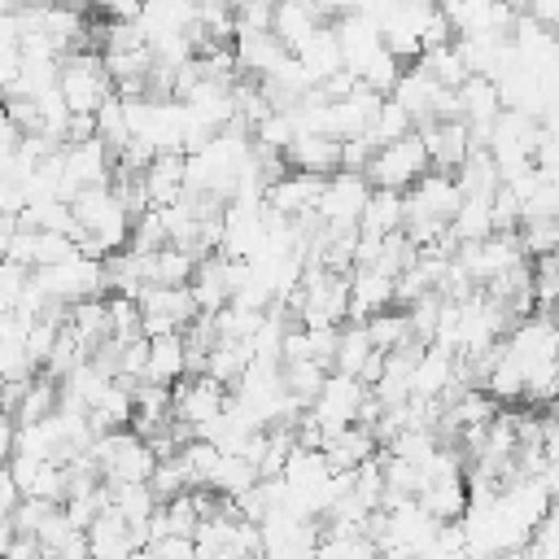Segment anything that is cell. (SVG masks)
<instances>
[{
  "mask_svg": "<svg viewBox=\"0 0 559 559\" xmlns=\"http://www.w3.org/2000/svg\"><path fill=\"white\" fill-rule=\"evenodd\" d=\"M515 236H520L524 258H542V253H555V245H559V223H555V218H524V223L515 227Z\"/></svg>",
  "mask_w": 559,
  "mask_h": 559,
  "instance_id": "39",
  "label": "cell"
},
{
  "mask_svg": "<svg viewBox=\"0 0 559 559\" xmlns=\"http://www.w3.org/2000/svg\"><path fill=\"white\" fill-rule=\"evenodd\" d=\"M231 39H236V44H231V52H236V70L249 74V79L271 74V70L288 57L271 31H249V35H231Z\"/></svg>",
  "mask_w": 559,
  "mask_h": 559,
  "instance_id": "19",
  "label": "cell"
},
{
  "mask_svg": "<svg viewBox=\"0 0 559 559\" xmlns=\"http://www.w3.org/2000/svg\"><path fill=\"white\" fill-rule=\"evenodd\" d=\"M454 183L463 197H493L498 192V166L489 162L485 148H467V157L454 170Z\"/></svg>",
  "mask_w": 559,
  "mask_h": 559,
  "instance_id": "28",
  "label": "cell"
},
{
  "mask_svg": "<svg viewBox=\"0 0 559 559\" xmlns=\"http://www.w3.org/2000/svg\"><path fill=\"white\" fill-rule=\"evenodd\" d=\"M135 262H140V284L144 288H179L197 271V258L183 253L179 245H162L153 253H135Z\"/></svg>",
  "mask_w": 559,
  "mask_h": 559,
  "instance_id": "16",
  "label": "cell"
},
{
  "mask_svg": "<svg viewBox=\"0 0 559 559\" xmlns=\"http://www.w3.org/2000/svg\"><path fill=\"white\" fill-rule=\"evenodd\" d=\"M367 354H371L367 328H362L358 319L341 323V332H336V354H332V371H341V376H358V367L367 362Z\"/></svg>",
  "mask_w": 559,
  "mask_h": 559,
  "instance_id": "34",
  "label": "cell"
},
{
  "mask_svg": "<svg viewBox=\"0 0 559 559\" xmlns=\"http://www.w3.org/2000/svg\"><path fill=\"white\" fill-rule=\"evenodd\" d=\"M415 66H419L437 87H459V83L467 79V70H463V57H459L454 39H450V44H441V48H424V52L415 57Z\"/></svg>",
  "mask_w": 559,
  "mask_h": 559,
  "instance_id": "33",
  "label": "cell"
},
{
  "mask_svg": "<svg viewBox=\"0 0 559 559\" xmlns=\"http://www.w3.org/2000/svg\"><path fill=\"white\" fill-rule=\"evenodd\" d=\"M148 341V354H144V376L148 384H175L183 380V341L179 332H166V336H144Z\"/></svg>",
  "mask_w": 559,
  "mask_h": 559,
  "instance_id": "24",
  "label": "cell"
},
{
  "mask_svg": "<svg viewBox=\"0 0 559 559\" xmlns=\"http://www.w3.org/2000/svg\"><path fill=\"white\" fill-rule=\"evenodd\" d=\"M319 13L306 0H275L271 4V35L280 39L284 52H297L314 31H319Z\"/></svg>",
  "mask_w": 559,
  "mask_h": 559,
  "instance_id": "17",
  "label": "cell"
},
{
  "mask_svg": "<svg viewBox=\"0 0 559 559\" xmlns=\"http://www.w3.org/2000/svg\"><path fill=\"white\" fill-rule=\"evenodd\" d=\"M437 92H441V87H437L419 66H406V70L397 74L389 100H397V105L406 109V118L419 127V122H432V100H437Z\"/></svg>",
  "mask_w": 559,
  "mask_h": 559,
  "instance_id": "22",
  "label": "cell"
},
{
  "mask_svg": "<svg viewBox=\"0 0 559 559\" xmlns=\"http://www.w3.org/2000/svg\"><path fill=\"white\" fill-rule=\"evenodd\" d=\"M489 231H493V223H489V197H463L459 210H454L450 223H445V236H450L454 245L485 240Z\"/></svg>",
  "mask_w": 559,
  "mask_h": 559,
  "instance_id": "26",
  "label": "cell"
},
{
  "mask_svg": "<svg viewBox=\"0 0 559 559\" xmlns=\"http://www.w3.org/2000/svg\"><path fill=\"white\" fill-rule=\"evenodd\" d=\"M231 284H236V262L223 258V253H210L197 262L192 280H188V293L197 301V314H218L227 301H231Z\"/></svg>",
  "mask_w": 559,
  "mask_h": 559,
  "instance_id": "10",
  "label": "cell"
},
{
  "mask_svg": "<svg viewBox=\"0 0 559 559\" xmlns=\"http://www.w3.org/2000/svg\"><path fill=\"white\" fill-rule=\"evenodd\" d=\"M57 411V380H48V376H31L26 380V389H22V397L13 402V411H9V419L13 424H35V419H48Z\"/></svg>",
  "mask_w": 559,
  "mask_h": 559,
  "instance_id": "30",
  "label": "cell"
},
{
  "mask_svg": "<svg viewBox=\"0 0 559 559\" xmlns=\"http://www.w3.org/2000/svg\"><path fill=\"white\" fill-rule=\"evenodd\" d=\"M454 380H459V362H454L450 349H441V345H424V349L415 354V367H411V397H419V402H437Z\"/></svg>",
  "mask_w": 559,
  "mask_h": 559,
  "instance_id": "13",
  "label": "cell"
},
{
  "mask_svg": "<svg viewBox=\"0 0 559 559\" xmlns=\"http://www.w3.org/2000/svg\"><path fill=\"white\" fill-rule=\"evenodd\" d=\"M284 157V166H293V170H301V175H319V179H328V175H336L341 170V140H332V135H293V144L280 153Z\"/></svg>",
  "mask_w": 559,
  "mask_h": 559,
  "instance_id": "15",
  "label": "cell"
},
{
  "mask_svg": "<svg viewBox=\"0 0 559 559\" xmlns=\"http://www.w3.org/2000/svg\"><path fill=\"white\" fill-rule=\"evenodd\" d=\"M310 559H380L371 537L362 533H345V537H319Z\"/></svg>",
  "mask_w": 559,
  "mask_h": 559,
  "instance_id": "40",
  "label": "cell"
},
{
  "mask_svg": "<svg viewBox=\"0 0 559 559\" xmlns=\"http://www.w3.org/2000/svg\"><path fill=\"white\" fill-rule=\"evenodd\" d=\"M358 231L362 236H389V231H402V192H384V188H371L362 214H358Z\"/></svg>",
  "mask_w": 559,
  "mask_h": 559,
  "instance_id": "25",
  "label": "cell"
},
{
  "mask_svg": "<svg viewBox=\"0 0 559 559\" xmlns=\"http://www.w3.org/2000/svg\"><path fill=\"white\" fill-rule=\"evenodd\" d=\"M402 197H406L415 210H424L428 218H437V223H450V214H454L459 201H463L454 175H445V170H424Z\"/></svg>",
  "mask_w": 559,
  "mask_h": 559,
  "instance_id": "14",
  "label": "cell"
},
{
  "mask_svg": "<svg viewBox=\"0 0 559 559\" xmlns=\"http://www.w3.org/2000/svg\"><path fill=\"white\" fill-rule=\"evenodd\" d=\"M140 183H144L148 205H175L183 197V153H157L140 170Z\"/></svg>",
  "mask_w": 559,
  "mask_h": 559,
  "instance_id": "20",
  "label": "cell"
},
{
  "mask_svg": "<svg viewBox=\"0 0 559 559\" xmlns=\"http://www.w3.org/2000/svg\"><path fill=\"white\" fill-rule=\"evenodd\" d=\"M319 454L328 459L332 472H354L358 463H367V459L376 454V437H371L362 424H349V428L328 432V441H323Z\"/></svg>",
  "mask_w": 559,
  "mask_h": 559,
  "instance_id": "21",
  "label": "cell"
},
{
  "mask_svg": "<svg viewBox=\"0 0 559 559\" xmlns=\"http://www.w3.org/2000/svg\"><path fill=\"white\" fill-rule=\"evenodd\" d=\"M109 13V22H135L140 17V0H92Z\"/></svg>",
  "mask_w": 559,
  "mask_h": 559,
  "instance_id": "43",
  "label": "cell"
},
{
  "mask_svg": "<svg viewBox=\"0 0 559 559\" xmlns=\"http://www.w3.org/2000/svg\"><path fill=\"white\" fill-rule=\"evenodd\" d=\"M415 131V122L406 118V109L397 105V100H380V109H376V118L367 122V131H362V140L371 144V148H380V144H393V140H402V135H411Z\"/></svg>",
  "mask_w": 559,
  "mask_h": 559,
  "instance_id": "35",
  "label": "cell"
},
{
  "mask_svg": "<svg viewBox=\"0 0 559 559\" xmlns=\"http://www.w3.org/2000/svg\"><path fill=\"white\" fill-rule=\"evenodd\" d=\"M288 57H297V66L306 70L310 83H323L328 74L345 70V66H341V44H336V31H332V26H319V31H314L297 52H288Z\"/></svg>",
  "mask_w": 559,
  "mask_h": 559,
  "instance_id": "23",
  "label": "cell"
},
{
  "mask_svg": "<svg viewBox=\"0 0 559 559\" xmlns=\"http://www.w3.org/2000/svg\"><path fill=\"white\" fill-rule=\"evenodd\" d=\"M258 485V472H253V463H245L240 454H218V463L210 467V476H205V489L210 493H223V498H240L245 489H253Z\"/></svg>",
  "mask_w": 559,
  "mask_h": 559,
  "instance_id": "27",
  "label": "cell"
},
{
  "mask_svg": "<svg viewBox=\"0 0 559 559\" xmlns=\"http://www.w3.org/2000/svg\"><path fill=\"white\" fill-rule=\"evenodd\" d=\"M437 9L459 39H507L520 13L511 0H437Z\"/></svg>",
  "mask_w": 559,
  "mask_h": 559,
  "instance_id": "4",
  "label": "cell"
},
{
  "mask_svg": "<svg viewBox=\"0 0 559 559\" xmlns=\"http://www.w3.org/2000/svg\"><path fill=\"white\" fill-rule=\"evenodd\" d=\"M148 550H153V559H197L192 537H157V542H148Z\"/></svg>",
  "mask_w": 559,
  "mask_h": 559,
  "instance_id": "42",
  "label": "cell"
},
{
  "mask_svg": "<svg viewBox=\"0 0 559 559\" xmlns=\"http://www.w3.org/2000/svg\"><path fill=\"white\" fill-rule=\"evenodd\" d=\"M127 559H153V550H131Z\"/></svg>",
  "mask_w": 559,
  "mask_h": 559,
  "instance_id": "45",
  "label": "cell"
},
{
  "mask_svg": "<svg viewBox=\"0 0 559 559\" xmlns=\"http://www.w3.org/2000/svg\"><path fill=\"white\" fill-rule=\"evenodd\" d=\"M57 92H61V100H66L70 114H96V105L114 92L105 66H100V52L96 48L66 52L57 61Z\"/></svg>",
  "mask_w": 559,
  "mask_h": 559,
  "instance_id": "1",
  "label": "cell"
},
{
  "mask_svg": "<svg viewBox=\"0 0 559 559\" xmlns=\"http://www.w3.org/2000/svg\"><path fill=\"white\" fill-rule=\"evenodd\" d=\"M345 297H349V319H371L393 306V280L376 266H349L345 275Z\"/></svg>",
  "mask_w": 559,
  "mask_h": 559,
  "instance_id": "12",
  "label": "cell"
},
{
  "mask_svg": "<svg viewBox=\"0 0 559 559\" xmlns=\"http://www.w3.org/2000/svg\"><path fill=\"white\" fill-rule=\"evenodd\" d=\"M114 175V153L100 140H79V144H61V179H66V197H74L79 188H105Z\"/></svg>",
  "mask_w": 559,
  "mask_h": 559,
  "instance_id": "8",
  "label": "cell"
},
{
  "mask_svg": "<svg viewBox=\"0 0 559 559\" xmlns=\"http://www.w3.org/2000/svg\"><path fill=\"white\" fill-rule=\"evenodd\" d=\"M227 389L214 384L210 376H183L170 384V419L188 432V437H205L214 428V419L227 411Z\"/></svg>",
  "mask_w": 559,
  "mask_h": 559,
  "instance_id": "2",
  "label": "cell"
},
{
  "mask_svg": "<svg viewBox=\"0 0 559 559\" xmlns=\"http://www.w3.org/2000/svg\"><path fill=\"white\" fill-rule=\"evenodd\" d=\"M362 397H367V389H362L354 376L328 371V376H323V384H319V393H314V402H310L306 411H310V419H314L323 432H336V428L358 424Z\"/></svg>",
  "mask_w": 559,
  "mask_h": 559,
  "instance_id": "7",
  "label": "cell"
},
{
  "mask_svg": "<svg viewBox=\"0 0 559 559\" xmlns=\"http://www.w3.org/2000/svg\"><path fill=\"white\" fill-rule=\"evenodd\" d=\"M362 328H367V341H371V349H380V354H393V349H406L411 345V328H406V310H380V314H371V319H362Z\"/></svg>",
  "mask_w": 559,
  "mask_h": 559,
  "instance_id": "32",
  "label": "cell"
},
{
  "mask_svg": "<svg viewBox=\"0 0 559 559\" xmlns=\"http://www.w3.org/2000/svg\"><path fill=\"white\" fill-rule=\"evenodd\" d=\"M323 367L319 362H310V358H301V362H280V380H284V393L306 411L310 402H314V393H319V384H323Z\"/></svg>",
  "mask_w": 559,
  "mask_h": 559,
  "instance_id": "36",
  "label": "cell"
},
{
  "mask_svg": "<svg viewBox=\"0 0 559 559\" xmlns=\"http://www.w3.org/2000/svg\"><path fill=\"white\" fill-rule=\"evenodd\" d=\"M367 197H371V183H367L362 175L336 170V175H328L323 188H319L314 218H319L323 227H332V231H354V227H358V214H362V205H367Z\"/></svg>",
  "mask_w": 559,
  "mask_h": 559,
  "instance_id": "6",
  "label": "cell"
},
{
  "mask_svg": "<svg viewBox=\"0 0 559 559\" xmlns=\"http://www.w3.org/2000/svg\"><path fill=\"white\" fill-rule=\"evenodd\" d=\"M92 122H96V140H100L109 153H118V148L131 140V131H127V114H122V100H118L114 92H109V96L96 105Z\"/></svg>",
  "mask_w": 559,
  "mask_h": 559,
  "instance_id": "38",
  "label": "cell"
},
{
  "mask_svg": "<svg viewBox=\"0 0 559 559\" xmlns=\"http://www.w3.org/2000/svg\"><path fill=\"white\" fill-rule=\"evenodd\" d=\"M424 170H428V153H424L419 135L411 131V135H402V140H393V144H380V148L367 157L362 179H367L371 188H384V192H406Z\"/></svg>",
  "mask_w": 559,
  "mask_h": 559,
  "instance_id": "3",
  "label": "cell"
},
{
  "mask_svg": "<svg viewBox=\"0 0 559 559\" xmlns=\"http://www.w3.org/2000/svg\"><path fill=\"white\" fill-rule=\"evenodd\" d=\"M397 74H402V61L380 44L358 70H354V79L367 87V92H376V96H389L393 92V83H397Z\"/></svg>",
  "mask_w": 559,
  "mask_h": 559,
  "instance_id": "37",
  "label": "cell"
},
{
  "mask_svg": "<svg viewBox=\"0 0 559 559\" xmlns=\"http://www.w3.org/2000/svg\"><path fill=\"white\" fill-rule=\"evenodd\" d=\"M376 148L362 140V135H349V140H341V170H354V175H362V166H367V157H371Z\"/></svg>",
  "mask_w": 559,
  "mask_h": 559,
  "instance_id": "41",
  "label": "cell"
},
{
  "mask_svg": "<svg viewBox=\"0 0 559 559\" xmlns=\"http://www.w3.org/2000/svg\"><path fill=\"white\" fill-rule=\"evenodd\" d=\"M105 493H109V511H118L127 528L148 524V515L157 511V498L148 493V485H105Z\"/></svg>",
  "mask_w": 559,
  "mask_h": 559,
  "instance_id": "31",
  "label": "cell"
},
{
  "mask_svg": "<svg viewBox=\"0 0 559 559\" xmlns=\"http://www.w3.org/2000/svg\"><path fill=\"white\" fill-rule=\"evenodd\" d=\"M319 188H323V179L319 175H301V170H284V175H275L271 183H266V192H262V205L271 210V214H280V218H306V214H314V201H319Z\"/></svg>",
  "mask_w": 559,
  "mask_h": 559,
  "instance_id": "9",
  "label": "cell"
},
{
  "mask_svg": "<svg viewBox=\"0 0 559 559\" xmlns=\"http://www.w3.org/2000/svg\"><path fill=\"white\" fill-rule=\"evenodd\" d=\"M415 135H419V144H424V153H428V170H445V175H454L459 162H463L467 148H472L467 127H463L459 118H454V122H419Z\"/></svg>",
  "mask_w": 559,
  "mask_h": 559,
  "instance_id": "11",
  "label": "cell"
},
{
  "mask_svg": "<svg viewBox=\"0 0 559 559\" xmlns=\"http://www.w3.org/2000/svg\"><path fill=\"white\" fill-rule=\"evenodd\" d=\"M31 280L39 284V293L48 301H61V306H74L83 297H105V288H100V258H83L79 249L66 262H57V266L31 271Z\"/></svg>",
  "mask_w": 559,
  "mask_h": 559,
  "instance_id": "5",
  "label": "cell"
},
{
  "mask_svg": "<svg viewBox=\"0 0 559 559\" xmlns=\"http://www.w3.org/2000/svg\"><path fill=\"white\" fill-rule=\"evenodd\" d=\"M57 4H66V9H74V13H83L92 0H57Z\"/></svg>",
  "mask_w": 559,
  "mask_h": 559,
  "instance_id": "44",
  "label": "cell"
},
{
  "mask_svg": "<svg viewBox=\"0 0 559 559\" xmlns=\"http://www.w3.org/2000/svg\"><path fill=\"white\" fill-rule=\"evenodd\" d=\"M245 362H249V349H245V341H214V345L205 349V367H201V376H210L214 384L231 389V384L240 380Z\"/></svg>",
  "mask_w": 559,
  "mask_h": 559,
  "instance_id": "29",
  "label": "cell"
},
{
  "mask_svg": "<svg viewBox=\"0 0 559 559\" xmlns=\"http://www.w3.org/2000/svg\"><path fill=\"white\" fill-rule=\"evenodd\" d=\"M336 44H341V66L354 74L376 48H380V26L371 22V17H362V13H345V17H336Z\"/></svg>",
  "mask_w": 559,
  "mask_h": 559,
  "instance_id": "18",
  "label": "cell"
}]
</instances>
